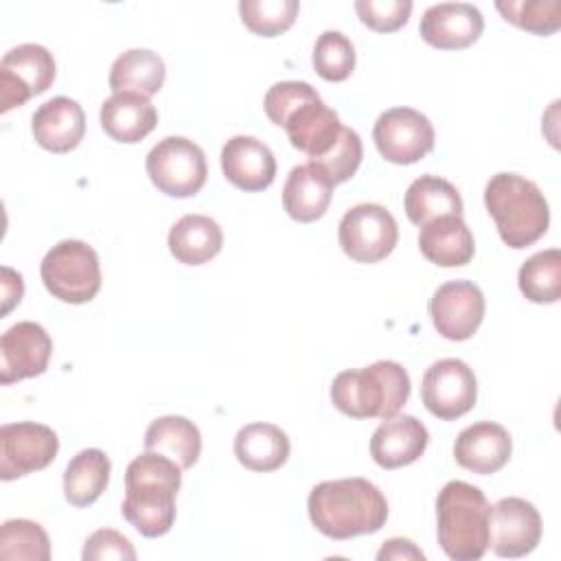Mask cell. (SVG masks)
Masks as SVG:
<instances>
[{
	"label": "cell",
	"instance_id": "cell-6",
	"mask_svg": "<svg viewBox=\"0 0 561 561\" xmlns=\"http://www.w3.org/2000/svg\"><path fill=\"white\" fill-rule=\"evenodd\" d=\"M39 276L57 300L70 305L90 302L101 289L99 254L85 241L64 239L44 254Z\"/></svg>",
	"mask_w": 561,
	"mask_h": 561
},
{
	"label": "cell",
	"instance_id": "cell-35",
	"mask_svg": "<svg viewBox=\"0 0 561 561\" xmlns=\"http://www.w3.org/2000/svg\"><path fill=\"white\" fill-rule=\"evenodd\" d=\"M311 64L324 81H344L355 70V46L344 33L324 31L316 39Z\"/></svg>",
	"mask_w": 561,
	"mask_h": 561
},
{
	"label": "cell",
	"instance_id": "cell-5",
	"mask_svg": "<svg viewBox=\"0 0 561 561\" xmlns=\"http://www.w3.org/2000/svg\"><path fill=\"white\" fill-rule=\"evenodd\" d=\"M486 495L465 482H447L436 497V535L443 552L454 561H478L489 550Z\"/></svg>",
	"mask_w": 561,
	"mask_h": 561
},
{
	"label": "cell",
	"instance_id": "cell-15",
	"mask_svg": "<svg viewBox=\"0 0 561 561\" xmlns=\"http://www.w3.org/2000/svg\"><path fill=\"white\" fill-rule=\"evenodd\" d=\"M53 340L37 322L22 320L0 337V383L31 379L48 368Z\"/></svg>",
	"mask_w": 561,
	"mask_h": 561
},
{
	"label": "cell",
	"instance_id": "cell-17",
	"mask_svg": "<svg viewBox=\"0 0 561 561\" xmlns=\"http://www.w3.org/2000/svg\"><path fill=\"white\" fill-rule=\"evenodd\" d=\"M219 160L226 180L248 193L267 188L276 178V158L272 149L254 136L228 138Z\"/></svg>",
	"mask_w": 561,
	"mask_h": 561
},
{
	"label": "cell",
	"instance_id": "cell-8",
	"mask_svg": "<svg viewBox=\"0 0 561 561\" xmlns=\"http://www.w3.org/2000/svg\"><path fill=\"white\" fill-rule=\"evenodd\" d=\"M337 241L351 261L377 263L394 250L399 228L386 206L357 204L344 213L337 228Z\"/></svg>",
	"mask_w": 561,
	"mask_h": 561
},
{
	"label": "cell",
	"instance_id": "cell-4",
	"mask_svg": "<svg viewBox=\"0 0 561 561\" xmlns=\"http://www.w3.org/2000/svg\"><path fill=\"white\" fill-rule=\"evenodd\" d=\"M331 403L351 419H390L410 397V375L399 362L379 359L335 375Z\"/></svg>",
	"mask_w": 561,
	"mask_h": 561
},
{
	"label": "cell",
	"instance_id": "cell-28",
	"mask_svg": "<svg viewBox=\"0 0 561 561\" xmlns=\"http://www.w3.org/2000/svg\"><path fill=\"white\" fill-rule=\"evenodd\" d=\"M403 208L408 219L421 228L438 217L462 215V197L451 182L438 175H421L408 186Z\"/></svg>",
	"mask_w": 561,
	"mask_h": 561
},
{
	"label": "cell",
	"instance_id": "cell-3",
	"mask_svg": "<svg viewBox=\"0 0 561 561\" xmlns=\"http://www.w3.org/2000/svg\"><path fill=\"white\" fill-rule=\"evenodd\" d=\"M484 206L495 221L500 239L524 250L537 243L550 224V208L533 180L519 173H495L484 186Z\"/></svg>",
	"mask_w": 561,
	"mask_h": 561
},
{
	"label": "cell",
	"instance_id": "cell-10",
	"mask_svg": "<svg viewBox=\"0 0 561 561\" xmlns=\"http://www.w3.org/2000/svg\"><path fill=\"white\" fill-rule=\"evenodd\" d=\"M373 140L381 158L392 164H414L434 149V127L425 114L412 107H392L379 114Z\"/></svg>",
	"mask_w": 561,
	"mask_h": 561
},
{
	"label": "cell",
	"instance_id": "cell-41",
	"mask_svg": "<svg viewBox=\"0 0 561 561\" xmlns=\"http://www.w3.org/2000/svg\"><path fill=\"white\" fill-rule=\"evenodd\" d=\"M377 559L379 561H383V559H419V561H423L425 554L410 539L392 537V539L383 541V546L377 552Z\"/></svg>",
	"mask_w": 561,
	"mask_h": 561
},
{
	"label": "cell",
	"instance_id": "cell-23",
	"mask_svg": "<svg viewBox=\"0 0 561 561\" xmlns=\"http://www.w3.org/2000/svg\"><path fill=\"white\" fill-rule=\"evenodd\" d=\"M156 125L158 112L147 96L116 92L101 103V127L116 142H140L153 131Z\"/></svg>",
	"mask_w": 561,
	"mask_h": 561
},
{
	"label": "cell",
	"instance_id": "cell-26",
	"mask_svg": "<svg viewBox=\"0 0 561 561\" xmlns=\"http://www.w3.org/2000/svg\"><path fill=\"white\" fill-rule=\"evenodd\" d=\"M234 456L250 471H276L289 458V438L274 423H248L234 436Z\"/></svg>",
	"mask_w": 561,
	"mask_h": 561
},
{
	"label": "cell",
	"instance_id": "cell-30",
	"mask_svg": "<svg viewBox=\"0 0 561 561\" xmlns=\"http://www.w3.org/2000/svg\"><path fill=\"white\" fill-rule=\"evenodd\" d=\"M112 462L103 449H81L70 458L64 471V495L66 502L83 508L96 502L110 482Z\"/></svg>",
	"mask_w": 561,
	"mask_h": 561
},
{
	"label": "cell",
	"instance_id": "cell-13",
	"mask_svg": "<svg viewBox=\"0 0 561 561\" xmlns=\"http://www.w3.org/2000/svg\"><path fill=\"white\" fill-rule=\"evenodd\" d=\"M541 539V515L524 497H502L489 511V548L504 559L530 554Z\"/></svg>",
	"mask_w": 561,
	"mask_h": 561
},
{
	"label": "cell",
	"instance_id": "cell-20",
	"mask_svg": "<svg viewBox=\"0 0 561 561\" xmlns=\"http://www.w3.org/2000/svg\"><path fill=\"white\" fill-rule=\"evenodd\" d=\"M31 131L37 145L46 151L68 153L83 140V107L70 96H53L31 116Z\"/></svg>",
	"mask_w": 561,
	"mask_h": 561
},
{
	"label": "cell",
	"instance_id": "cell-25",
	"mask_svg": "<svg viewBox=\"0 0 561 561\" xmlns=\"http://www.w3.org/2000/svg\"><path fill=\"white\" fill-rule=\"evenodd\" d=\"M167 245L175 261L184 265H204L221 252L224 232L213 217L193 213L171 226Z\"/></svg>",
	"mask_w": 561,
	"mask_h": 561
},
{
	"label": "cell",
	"instance_id": "cell-32",
	"mask_svg": "<svg viewBox=\"0 0 561 561\" xmlns=\"http://www.w3.org/2000/svg\"><path fill=\"white\" fill-rule=\"evenodd\" d=\"M0 559L48 561L50 541L46 530L31 519H7L0 526Z\"/></svg>",
	"mask_w": 561,
	"mask_h": 561
},
{
	"label": "cell",
	"instance_id": "cell-29",
	"mask_svg": "<svg viewBox=\"0 0 561 561\" xmlns=\"http://www.w3.org/2000/svg\"><path fill=\"white\" fill-rule=\"evenodd\" d=\"M145 449L164 454L182 469H191L202 454V436L193 421L169 414L149 423L145 432Z\"/></svg>",
	"mask_w": 561,
	"mask_h": 561
},
{
	"label": "cell",
	"instance_id": "cell-24",
	"mask_svg": "<svg viewBox=\"0 0 561 561\" xmlns=\"http://www.w3.org/2000/svg\"><path fill=\"white\" fill-rule=\"evenodd\" d=\"M331 197L333 184L311 162L294 167L283 186V208L300 224L320 219L327 213Z\"/></svg>",
	"mask_w": 561,
	"mask_h": 561
},
{
	"label": "cell",
	"instance_id": "cell-27",
	"mask_svg": "<svg viewBox=\"0 0 561 561\" xmlns=\"http://www.w3.org/2000/svg\"><path fill=\"white\" fill-rule=\"evenodd\" d=\"M167 68L158 53L149 48H129L118 55L110 68L112 92H134L140 96H153L164 85Z\"/></svg>",
	"mask_w": 561,
	"mask_h": 561
},
{
	"label": "cell",
	"instance_id": "cell-21",
	"mask_svg": "<svg viewBox=\"0 0 561 561\" xmlns=\"http://www.w3.org/2000/svg\"><path fill=\"white\" fill-rule=\"evenodd\" d=\"M342 127L344 125L340 123L337 112L324 105L322 99L300 105L285 123L291 147L307 153L309 160H318L331 151L340 138Z\"/></svg>",
	"mask_w": 561,
	"mask_h": 561
},
{
	"label": "cell",
	"instance_id": "cell-36",
	"mask_svg": "<svg viewBox=\"0 0 561 561\" xmlns=\"http://www.w3.org/2000/svg\"><path fill=\"white\" fill-rule=\"evenodd\" d=\"M362 156H364V147H362L359 134L351 127H342L340 138L331 147V151H327L322 158L309 160V162L335 186L355 175V171L359 169Z\"/></svg>",
	"mask_w": 561,
	"mask_h": 561
},
{
	"label": "cell",
	"instance_id": "cell-18",
	"mask_svg": "<svg viewBox=\"0 0 561 561\" xmlns=\"http://www.w3.org/2000/svg\"><path fill=\"white\" fill-rule=\"evenodd\" d=\"M430 443L427 427L412 414L383 419L370 438V456L381 469H399L416 462Z\"/></svg>",
	"mask_w": 561,
	"mask_h": 561
},
{
	"label": "cell",
	"instance_id": "cell-1",
	"mask_svg": "<svg viewBox=\"0 0 561 561\" xmlns=\"http://www.w3.org/2000/svg\"><path fill=\"white\" fill-rule=\"evenodd\" d=\"M307 513L316 530L344 541L377 533L388 519V502L379 486L364 478L324 480L311 489Z\"/></svg>",
	"mask_w": 561,
	"mask_h": 561
},
{
	"label": "cell",
	"instance_id": "cell-38",
	"mask_svg": "<svg viewBox=\"0 0 561 561\" xmlns=\"http://www.w3.org/2000/svg\"><path fill=\"white\" fill-rule=\"evenodd\" d=\"M355 11L368 28L377 33H390L401 28L410 13L412 2L410 0H357Z\"/></svg>",
	"mask_w": 561,
	"mask_h": 561
},
{
	"label": "cell",
	"instance_id": "cell-39",
	"mask_svg": "<svg viewBox=\"0 0 561 561\" xmlns=\"http://www.w3.org/2000/svg\"><path fill=\"white\" fill-rule=\"evenodd\" d=\"M83 561H103V559H118V561H134L136 550L125 535L114 528L94 530L81 550Z\"/></svg>",
	"mask_w": 561,
	"mask_h": 561
},
{
	"label": "cell",
	"instance_id": "cell-12",
	"mask_svg": "<svg viewBox=\"0 0 561 561\" xmlns=\"http://www.w3.org/2000/svg\"><path fill=\"white\" fill-rule=\"evenodd\" d=\"M59 451L57 434L42 423L20 421L0 427V478L4 482L46 469Z\"/></svg>",
	"mask_w": 561,
	"mask_h": 561
},
{
	"label": "cell",
	"instance_id": "cell-40",
	"mask_svg": "<svg viewBox=\"0 0 561 561\" xmlns=\"http://www.w3.org/2000/svg\"><path fill=\"white\" fill-rule=\"evenodd\" d=\"M24 296V280L22 274L11 270L9 265H2V318L9 316V311L20 305Z\"/></svg>",
	"mask_w": 561,
	"mask_h": 561
},
{
	"label": "cell",
	"instance_id": "cell-14",
	"mask_svg": "<svg viewBox=\"0 0 561 561\" xmlns=\"http://www.w3.org/2000/svg\"><path fill=\"white\" fill-rule=\"evenodd\" d=\"M484 294L471 280H449L430 298V318L434 329L451 342L473 337L484 320Z\"/></svg>",
	"mask_w": 561,
	"mask_h": 561
},
{
	"label": "cell",
	"instance_id": "cell-16",
	"mask_svg": "<svg viewBox=\"0 0 561 561\" xmlns=\"http://www.w3.org/2000/svg\"><path fill=\"white\" fill-rule=\"evenodd\" d=\"M484 18L469 2H440L425 9L419 33L425 44L438 50H460L480 39Z\"/></svg>",
	"mask_w": 561,
	"mask_h": 561
},
{
	"label": "cell",
	"instance_id": "cell-11",
	"mask_svg": "<svg viewBox=\"0 0 561 561\" xmlns=\"http://www.w3.org/2000/svg\"><path fill=\"white\" fill-rule=\"evenodd\" d=\"M421 399L427 412L436 419L456 421L476 405V375L469 364L458 357L438 359L423 375Z\"/></svg>",
	"mask_w": 561,
	"mask_h": 561
},
{
	"label": "cell",
	"instance_id": "cell-34",
	"mask_svg": "<svg viewBox=\"0 0 561 561\" xmlns=\"http://www.w3.org/2000/svg\"><path fill=\"white\" fill-rule=\"evenodd\" d=\"M495 9L506 22L535 35H552L561 26L559 0H497Z\"/></svg>",
	"mask_w": 561,
	"mask_h": 561
},
{
	"label": "cell",
	"instance_id": "cell-31",
	"mask_svg": "<svg viewBox=\"0 0 561 561\" xmlns=\"http://www.w3.org/2000/svg\"><path fill=\"white\" fill-rule=\"evenodd\" d=\"M519 291L537 305H552L561 298V252L541 250L526 259L517 274Z\"/></svg>",
	"mask_w": 561,
	"mask_h": 561
},
{
	"label": "cell",
	"instance_id": "cell-19",
	"mask_svg": "<svg viewBox=\"0 0 561 561\" xmlns=\"http://www.w3.org/2000/svg\"><path fill=\"white\" fill-rule=\"evenodd\" d=\"M511 451V434L506 427L493 421H478L467 425L454 443L456 462L478 476H491L500 471L508 462Z\"/></svg>",
	"mask_w": 561,
	"mask_h": 561
},
{
	"label": "cell",
	"instance_id": "cell-37",
	"mask_svg": "<svg viewBox=\"0 0 561 561\" xmlns=\"http://www.w3.org/2000/svg\"><path fill=\"white\" fill-rule=\"evenodd\" d=\"M320 94L313 85H309L307 81H278L274 83L263 99V110L267 114V118L276 125V127H285L287 118L305 103L309 101H318Z\"/></svg>",
	"mask_w": 561,
	"mask_h": 561
},
{
	"label": "cell",
	"instance_id": "cell-9",
	"mask_svg": "<svg viewBox=\"0 0 561 561\" xmlns=\"http://www.w3.org/2000/svg\"><path fill=\"white\" fill-rule=\"evenodd\" d=\"M55 75L53 53L42 44H20L7 50L0 61V112L7 114L46 92Z\"/></svg>",
	"mask_w": 561,
	"mask_h": 561
},
{
	"label": "cell",
	"instance_id": "cell-7",
	"mask_svg": "<svg viewBox=\"0 0 561 561\" xmlns=\"http://www.w3.org/2000/svg\"><path fill=\"white\" fill-rule=\"evenodd\" d=\"M145 169L153 186L169 197H191L206 184L208 167L202 147L184 136H167L151 147Z\"/></svg>",
	"mask_w": 561,
	"mask_h": 561
},
{
	"label": "cell",
	"instance_id": "cell-22",
	"mask_svg": "<svg viewBox=\"0 0 561 561\" xmlns=\"http://www.w3.org/2000/svg\"><path fill=\"white\" fill-rule=\"evenodd\" d=\"M419 250L438 267H460L473 259L476 243L462 215H447L421 226Z\"/></svg>",
	"mask_w": 561,
	"mask_h": 561
},
{
	"label": "cell",
	"instance_id": "cell-33",
	"mask_svg": "<svg viewBox=\"0 0 561 561\" xmlns=\"http://www.w3.org/2000/svg\"><path fill=\"white\" fill-rule=\"evenodd\" d=\"M300 11L298 0H241L239 15L245 28L261 37H274L291 28Z\"/></svg>",
	"mask_w": 561,
	"mask_h": 561
},
{
	"label": "cell",
	"instance_id": "cell-2",
	"mask_svg": "<svg viewBox=\"0 0 561 561\" xmlns=\"http://www.w3.org/2000/svg\"><path fill=\"white\" fill-rule=\"evenodd\" d=\"M180 486L182 467L164 454L145 449L125 469L121 513L142 537H162L173 528Z\"/></svg>",
	"mask_w": 561,
	"mask_h": 561
}]
</instances>
